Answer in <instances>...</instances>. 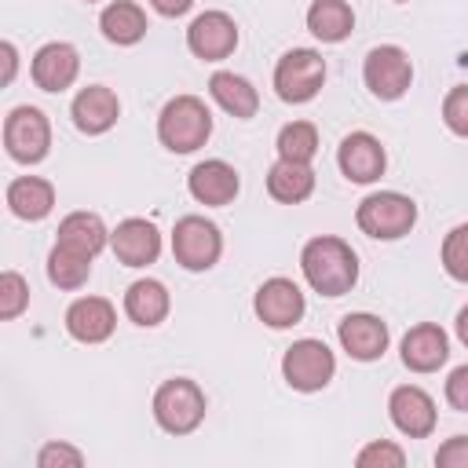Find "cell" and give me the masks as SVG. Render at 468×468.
<instances>
[{"label":"cell","mask_w":468,"mask_h":468,"mask_svg":"<svg viewBox=\"0 0 468 468\" xmlns=\"http://www.w3.org/2000/svg\"><path fill=\"white\" fill-rule=\"evenodd\" d=\"M300 271H303V282L318 296L336 300V296L355 289V282H358V256H355V249L344 238L314 234L300 249Z\"/></svg>","instance_id":"cell-1"},{"label":"cell","mask_w":468,"mask_h":468,"mask_svg":"<svg viewBox=\"0 0 468 468\" xmlns=\"http://www.w3.org/2000/svg\"><path fill=\"white\" fill-rule=\"evenodd\" d=\"M212 135V110L197 95H176L157 113V139L168 154H194Z\"/></svg>","instance_id":"cell-2"},{"label":"cell","mask_w":468,"mask_h":468,"mask_svg":"<svg viewBox=\"0 0 468 468\" xmlns=\"http://www.w3.org/2000/svg\"><path fill=\"white\" fill-rule=\"evenodd\" d=\"M355 223L373 241H399L417 227V201L402 190H373L358 201Z\"/></svg>","instance_id":"cell-3"},{"label":"cell","mask_w":468,"mask_h":468,"mask_svg":"<svg viewBox=\"0 0 468 468\" xmlns=\"http://www.w3.org/2000/svg\"><path fill=\"white\" fill-rule=\"evenodd\" d=\"M150 410H154V420H157L161 431H168V435H190V431L201 428L205 410H208V399H205V391H201L197 380H190V377H168L154 391Z\"/></svg>","instance_id":"cell-4"},{"label":"cell","mask_w":468,"mask_h":468,"mask_svg":"<svg viewBox=\"0 0 468 468\" xmlns=\"http://www.w3.org/2000/svg\"><path fill=\"white\" fill-rule=\"evenodd\" d=\"M336 377V355L329 351L325 340L318 336H303V340H292L282 355V380L292 388V391H322L329 388V380Z\"/></svg>","instance_id":"cell-5"},{"label":"cell","mask_w":468,"mask_h":468,"mask_svg":"<svg viewBox=\"0 0 468 468\" xmlns=\"http://www.w3.org/2000/svg\"><path fill=\"white\" fill-rule=\"evenodd\" d=\"M172 256L183 271L190 274H201V271H212L223 256V234L212 219L190 212V216H179L176 227H172Z\"/></svg>","instance_id":"cell-6"},{"label":"cell","mask_w":468,"mask_h":468,"mask_svg":"<svg viewBox=\"0 0 468 468\" xmlns=\"http://www.w3.org/2000/svg\"><path fill=\"white\" fill-rule=\"evenodd\" d=\"M325 84V58L314 48H289L274 62V91L289 106L311 102Z\"/></svg>","instance_id":"cell-7"},{"label":"cell","mask_w":468,"mask_h":468,"mask_svg":"<svg viewBox=\"0 0 468 468\" xmlns=\"http://www.w3.org/2000/svg\"><path fill=\"white\" fill-rule=\"evenodd\" d=\"M362 80H366L369 95L380 99V102L402 99L413 84V62L406 55V48H399V44L369 48L366 58H362Z\"/></svg>","instance_id":"cell-8"},{"label":"cell","mask_w":468,"mask_h":468,"mask_svg":"<svg viewBox=\"0 0 468 468\" xmlns=\"http://www.w3.org/2000/svg\"><path fill=\"white\" fill-rule=\"evenodd\" d=\"M4 150L18 165H40L51 150V121L37 106H15L4 117Z\"/></svg>","instance_id":"cell-9"},{"label":"cell","mask_w":468,"mask_h":468,"mask_svg":"<svg viewBox=\"0 0 468 468\" xmlns=\"http://www.w3.org/2000/svg\"><path fill=\"white\" fill-rule=\"evenodd\" d=\"M252 311H256V318H260L263 325H271V329H292L296 322H303L307 300H303V289H300L292 278L274 274V278H267V282L256 289Z\"/></svg>","instance_id":"cell-10"},{"label":"cell","mask_w":468,"mask_h":468,"mask_svg":"<svg viewBox=\"0 0 468 468\" xmlns=\"http://www.w3.org/2000/svg\"><path fill=\"white\" fill-rule=\"evenodd\" d=\"M241 33L238 22L227 11H201L190 26H186V48L194 58L201 62H223L234 55Z\"/></svg>","instance_id":"cell-11"},{"label":"cell","mask_w":468,"mask_h":468,"mask_svg":"<svg viewBox=\"0 0 468 468\" xmlns=\"http://www.w3.org/2000/svg\"><path fill=\"white\" fill-rule=\"evenodd\" d=\"M336 168L347 183H358V186H369L384 176L388 168V154L380 146V139L373 132H347L336 146Z\"/></svg>","instance_id":"cell-12"},{"label":"cell","mask_w":468,"mask_h":468,"mask_svg":"<svg viewBox=\"0 0 468 468\" xmlns=\"http://www.w3.org/2000/svg\"><path fill=\"white\" fill-rule=\"evenodd\" d=\"M336 340L340 347L347 351V358L355 362H377L384 358L388 344H391V333H388V322L373 311H351L336 322Z\"/></svg>","instance_id":"cell-13"},{"label":"cell","mask_w":468,"mask_h":468,"mask_svg":"<svg viewBox=\"0 0 468 468\" xmlns=\"http://www.w3.org/2000/svg\"><path fill=\"white\" fill-rule=\"evenodd\" d=\"M29 77H33V84L40 91L58 95V91L77 84V77H80V51L69 40H48L29 58Z\"/></svg>","instance_id":"cell-14"},{"label":"cell","mask_w":468,"mask_h":468,"mask_svg":"<svg viewBox=\"0 0 468 468\" xmlns=\"http://www.w3.org/2000/svg\"><path fill=\"white\" fill-rule=\"evenodd\" d=\"M388 417L406 439H428L435 431V424H439L435 399L417 384H399L388 395Z\"/></svg>","instance_id":"cell-15"},{"label":"cell","mask_w":468,"mask_h":468,"mask_svg":"<svg viewBox=\"0 0 468 468\" xmlns=\"http://www.w3.org/2000/svg\"><path fill=\"white\" fill-rule=\"evenodd\" d=\"M186 190H190V197H194L197 205H205V208H223V205H230V201L238 197L241 179H238V168H234L230 161H223V157H205V161H197V165L190 168Z\"/></svg>","instance_id":"cell-16"},{"label":"cell","mask_w":468,"mask_h":468,"mask_svg":"<svg viewBox=\"0 0 468 468\" xmlns=\"http://www.w3.org/2000/svg\"><path fill=\"white\" fill-rule=\"evenodd\" d=\"M110 249L124 267H150L161 256V230L154 219L128 216L110 230Z\"/></svg>","instance_id":"cell-17"},{"label":"cell","mask_w":468,"mask_h":468,"mask_svg":"<svg viewBox=\"0 0 468 468\" xmlns=\"http://www.w3.org/2000/svg\"><path fill=\"white\" fill-rule=\"evenodd\" d=\"M399 358L410 373H439L450 358V336L439 322H417L399 344Z\"/></svg>","instance_id":"cell-18"},{"label":"cell","mask_w":468,"mask_h":468,"mask_svg":"<svg viewBox=\"0 0 468 468\" xmlns=\"http://www.w3.org/2000/svg\"><path fill=\"white\" fill-rule=\"evenodd\" d=\"M62 325L77 344H102L117 329V307L106 296H77L66 307Z\"/></svg>","instance_id":"cell-19"},{"label":"cell","mask_w":468,"mask_h":468,"mask_svg":"<svg viewBox=\"0 0 468 468\" xmlns=\"http://www.w3.org/2000/svg\"><path fill=\"white\" fill-rule=\"evenodd\" d=\"M69 117H73V128L77 132H84V135H106L117 124V117H121V99L106 84H88V88H80L73 95Z\"/></svg>","instance_id":"cell-20"},{"label":"cell","mask_w":468,"mask_h":468,"mask_svg":"<svg viewBox=\"0 0 468 468\" xmlns=\"http://www.w3.org/2000/svg\"><path fill=\"white\" fill-rule=\"evenodd\" d=\"M172 311V296H168V285L157 282V278H135L128 289H124V314L128 322L143 325V329H154L168 318Z\"/></svg>","instance_id":"cell-21"},{"label":"cell","mask_w":468,"mask_h":468,"mask_svg":"<svg viewBox=\"0 0 468 468\" xmlns=\"http://www.w3.org/2000/svg\"><path fill=\"white\" fill-rule=\"evenodd\" d=\"M208 95H212V102H216L223 113H230V117H238V121H249V117H256V110H260V91H256V84H252L249 77L234 73V69H216V73L208 77Z\"/></svg>","instance_id":"cell-22"},{"label":"cell","mask_w":468,"mask_h":468,"mask_svg":"<svg viewBox=\"0 0 468 468\" xmlns=\"http://www.w3.org/2000/svg\"><path fill=\"white\" fill-rule=\"evenodd\" d=\"M4 201H7L11 216H18L26 223H40L55 208V186L44 176H18V179L7 183Z\"/></svg>","instance_id":"cell-23"},{"label":"cell","mask_w":468,"mask_h":468,"mask_svg":"<svg viewBox=\"0 0 468 468\" xmlns=\"http://www.w3.org/2000/svg\"><path fill=\"white\" fill-rule=\"evenodd\" d=\"M55 241L66 245V249H73V252H80V256H91V260H95V256L110 245V230H106V223H102L99 212L77 208V212H69V216L58 219Z\"/></svg>","instance_id":"cell-24"},{"label":"cell","mask_w":468,"mask_h":468,"mask_svg":"<svg viewBox=\"0 0 468 468\" xmlns=\"http://www.w3.org/2000/svg\"><path fill=\"white\" fill-rule=\"evenodd\" d=\"M99 29L110 44L117 48H132L146 37L150 22H146V11L135 4V0H110L102 11H99Z\"/></svg>","instance_id":"cell-25"},{"label":"cell","mask_w":468,"mask_h":468,"mask_svg":"<svg viewBox=\"0 0 468 468\" xmlns=\"http://www.w3.org/2000/svg\"><path fill=\"white\" fill-rule=\"evenodd\" d=\"M314 168L303 165V161H285L278 157L271 168H267V194L282 205H303L311 194H314Z\"/></svg>","instance_id":"cell-26"},{"label":"cell","mask_w":468,"mask_h":468,"mask_svg":"<svg viewBox=\"0 0 468 468\" xmlns=\"http://www.w3.org/2000/svg\"><path fill=\"white\" fill-rule=\"evenodd\" d=\"M307 29L322 44H340L355 29V11L347 0H314L307 7Z\"/></svg>","instance_id":"cell-27"},{"label":"cell","mask_w":468,"mask_h":468,"mask_svg":"<svg viewBox=\"0 0 468 468\" xmlns=\"http://www.w3.org/2000/svg\"><path fill=\"white\" fill-rule=\"evenodd\" d=\"M88 278H91V256H80V252H73V249L55 241L51 252H48V282L55 289L77 292V289L88 285Z\"/></svg>","instance_id":"cell-28"},{"label":"cell","mask_w":468,"mask_h":468,"mask_svg":"<svg viewBox=\"0 0 468 468\" xmlns=\"http://www.w3.org/2000/svg\"><path fill=\"white\" fill-rule=\"evenodd\" d=\"M274 150H278V157H285V161H303V165H311L314 154H318V128H314L311 121H289V124H282V132H278V139H274Z\"/></svg>","instance_id":"cell-29"},{"label":"cell","mask_w":468,"mask_h":468,"mask_svg":"<svg viewBox=\"0 0 468 468\" xmlns=\"http://www.w3.org/2000/svg\"><path fill=\"white\" fill-rule=\"evenodd\" d=\"M439 263L453 282L468 285V223L450 227V234L442 238V249H439Z\"/></svg>","instance_id":"cell-30"},{"label":"cell","mask_w":468,"mask_h":468,"mask_svg":"<svg viewBox=\"0 0 468 468\" xmlns=\"http://www.w3.org/2000/svg\"><path fill=\"white\" fill-rule=\"evenodd\" d=\"M26 307H29V282L18 271H4L0 274V318L15 322Z\"/></svg>","instance_id":"cell-31"},{"label":"cell","mask_w":468,"mask_h":468,"mask_svg":"<svg viewBox=\"0 0 468 468\" xmlns=\"http://www.w3.org/2000/svg\"><path fill=\"white\" fill-rule=\"evenodd\" d=\"M358 468H402L406 464V450L395 446L391 439H373L355 453Z\"/></svg>","instance_id":"cell-32"},{"label":"cell","mask_w":468,"mask_h":468,"mask_svg":"<svg viewBox=\"0 0 468 468\" xmlns=\"http://www.w3.org/2000/svg\"><path fill=\"white\" fill-rule=\"evenodd\" d=\"M442 124L453 135L468 139V84H457V88L446 91V99H442Z\"/></svg>","instance_id":"cell-33"},{"label":"cell","mask_w":468,"mask_h":468,"mask_svg":"<svg viewBox=\"0 0 468 468\" xmlns=\"http://www.w3.org/2000/svg\"><path fill=\"white\" fill-rule=\"evenodd\" d=\"M84 464V453L69 442H44L40 453H37V468H80Z\"/></svg>","instance_id":"cell-34"},{"label":"cell","mask_w":468,"mask_h":468,"mask_svg":"<svg viewBox=\"0 0 468 468\" xmlns=\"http://www.w3.org/2000/svg\"><path fill=\"white\" fill-rule=\"evenodd\" d=\"M435 464L439 468H468V435H450L435 450Z\"/></svg>","instance_id":"cell-35"},{"label":"cell","mask_w":468,"mask_h":468,"mask_svg":"<svg viewBox=\"0 0 468 468\" xmlns=\"http://www.w3.org/2000/svg\"><path fill=\"white\" fill-rule=\"evenodd\" d=\"M442 395H446V402H450L457 413H468V362L457 366V369H450Z\"/></svg>","instance_id":"cell-36"},{"label":"cell","mask_w":468,"mask_h":468,"mask_svg":"<svg viewBox=\"0 0 468 468\" xmlns=\"http://www.w3.org/2000/svg\"><path fill=\"white\" fill-rule=\"evenodd\" d=\"M150 7L161 15V18H179L194 7V0H150Z\"/></svg>","instance_id":"cell-37"},{"label":"cell","mask_w":468,"mask_h":468,"mask_svg":"<svg viewBox=\"0 0 468 468\" xmlns=\"http://www.w3.org/2000/svg\"><path fill=\"white\" fill-rule=\"evenodd\" d=\"M0 55H4V84H11L15 80V69H18V48L11 40H4L0 44Z\"/></svg>","instance_id":"cell-38"},{"label":"cell","mask_w":468,"mask_h":468,"mask_svg":"<svg viewBox=\"0 0 468 468\" xmlns=\"http://www.w3.org/2000/svg\"><path fill=\"white\" fill-rule=\"evenodd\" d=\"M453 333H457V340L468 347V303L457 311V318H453Z\"/></svg>","instance_id":"cell-39"},{"label":"cell","mask_w":468,"mask_h":468,"mask_svg":"<svg viewBox=\"0 0 468 468\" xmlns=\"http://www.w3.org/2000/svg\"><path fill=\"white\" fill-rule=\"evenodd\" d=\"M84 4H99V0H84Z\"/></svg>","instance_id":"cell-40"},{"label":"cell","mask_w":468,"mask_h":468,"mask_svg":"<svg viewBox=\"0 0 468 468\" xmlns=\"http://www.w3.org/2000/svg\"><path fill=\"white\" fill-rule=\"evenodd\" d=\"M395 4H406V0H395Z\"/></svg>","instance_id":"cell-41"}]
</instances>
